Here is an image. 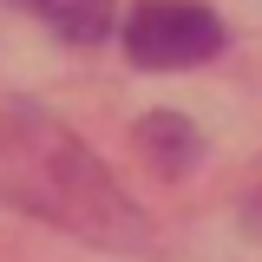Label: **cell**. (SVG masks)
I'll use <instances>...</instances> for the list:
<instances>
[{"label": "cell", "instance_id": "7a4b0ae2", "mask_svg": "<svg viewBox=\"0 0 262 262\" xmlns=\"http://www.w3.org/2000/svg\"><path fill=\"white\" fill-rule=\"evenodd\" d=\"M118 33H125L131 66H151V72L203 66L223 53V20L203 0H138Z\"/></svg>", "mask_w": 262, "mask_h": 262}, {"label": "cell", "instance_id": "277c9868", "mask_svg": "<svg viewBox=\"0 0 262 262\" xmlns=\"http://www.w3.org/2000/svg\"><path fill=\"white\" fill-rule=\"evenodd\" d=\"M138 151L158 170H184V164H196V131L170 112H151V118H138Z\"/></svg>", "mask_w": 262, "mask_h": 262}, {"label": "cell", "instance_id": "6da1fadb", "mask_svg": "<svg viewBox=\"0 0 262 262\" xmlns=\"http://www.w3.org/2000/svg\"><path fill=\"white\" fill-rule=\"evenodd\" d=\"M0 203H20L98 249H151V223L112 170L39 105H0Z\"/></svg>", "mask_w": 262, "mask_h": 262}, {"label": "cell", "instance_id": "3957f363", "mask_svg": "<svg viewBox=\"0 0 262 262\" xmlns=\"http://www.w3.org/2000/svg\"><path fill=\"white\" fill-rule=\"evenodd\" d=\"M27 7L59 39H79V46H92V39H105V33L118 27V7L112 0H27Z\"/></svg>", "mask_w": 262, "mask_h": 262}]
</instances>
